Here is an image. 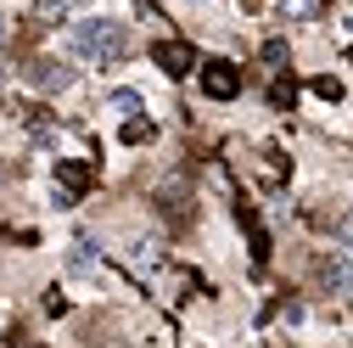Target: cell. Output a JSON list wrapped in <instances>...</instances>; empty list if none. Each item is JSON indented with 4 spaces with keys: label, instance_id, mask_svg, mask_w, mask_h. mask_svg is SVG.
<instances>
[{
    "label": "cell",
    "instance_id": "5b68a950",
    "mask_svg": "<svg viewBox=\"0 0 353 348\" xmlns=\"http://www.w3.org/2000/svg\"><path fill=\"white\" fill-rule=\"evenodd\" d=\"M28 84H34V90H68V84H73V68H62V62H34V68H28Z\"/></svg>",
    "mask_w": 353,
    "mask_h": 348
},
{
    "label": "cell",
    "instance_id": "52a82bcc",
    "mask_svg": "<svg viewBox=\"0 0 353 348\" xmlns=\"http://www.w3.org/2000/svg\"><path fill=\"white\" fill-rule=\"evenodd\" d=\"M34 12L46 17V23H73L84 12V0H34Z\"/></svg>",
    "mask_w": 353,
    "mask_h": 348
},
{
    "label": "cell",
    "instance_id": "9c48e42d",
    "mask_svg": "<svg viewBox=\"0 0 353 348\" xmlns=\"http://www.w3.org/2000/svg\"><path fill=\"white\" fill-rule=\"evenodd\" d=\"M325 12V0H281V17L286 23H308V17H320Z\"/></svg>",
    "mask_w": 353,
    "mask_h": 348
},
{
    "label": "cell",
    "instance_id": "ba28073f",
    "mask_svg": "<svg viewBox=\"0 0 353 348\" xmlns=\"http://www.w3.org/2000/svg\"><path fill=\"white\" fill-rule=\"evenodd\" d=\"M107 113H112V118H123V124H135L141 96H135V90H112V96H107Z\"/></svg>",
    "mask_w": 353,
    "mask_h": 348
},
{
    "label": "cell",
    "instance_id": "30bf717a",
    "mask_svg": "<svg viewBox=\"0 0 353 348\" xmlns=\"http://www.w3.org/2000/svg\"><path fill=\"white\" fill-rule=\"evenodd\" d=\"M96 270V247L90 242H73V253H68V276H90Z\"/></svg>",
    "mask_w": 353,
    "mask_h": 348
},
{
    "label": "cell",
    "instance_id": "4fadbf2b",
    "mask_svg": "<svg viewBox=\"0 0 353 348\" xmlns=\"http://www.w3.org/2000/svg\"><path fill=\"white\" fill-rule=\"evenodd\" d=\"M202 6H208V0H202Z\"/></svg>",
    "mask_w": 353,
    "mask_h": 348
},
{
    "label": "cell",
    "instance_id": "8992f818",
    "mask_svg": "<svg viewBox=\"0 0 353 348\" xmlns=\"http://www.w3.org/2000/svg\"><path fill=\"white\" fill-rule=\"evenodd\" d=\"M129 264H135V270H157L163 264V247H157V236H129Z\"/></svg>",
    "mask_w": 353,
    "mask_h": 348
},
{
    "label": "cell",
    "instance_id": "277c9868",
    "mask_svg": "<svg viewBox=\"0 0 353 348\" xmlns=\"http://www.w3.org/2000/svg\"><path fill=\"white\" fill-rule=\"evenodd\" d=\"M152 62H157L163 73L180 79V73H191V68H196V51H191V46H180V39H163V46H152Z\"/></svg>",
    "mask_w": 353,
    "mask_h": 348
},
{
    "label": "cell",
    "instance_id": "6da1fadb",
    "mask_svg": "<svg viewBox=\"0 0 353 348\" xmlns=\"http://www.w3.org/2000/svg\"><path fill=\"white\" fill-rule=\"evenodd\" d=\"M129 51V28L112 17H73L68 28V57H90V62H118Z\"/></svg>",
    "mask_w": 353,
    "mask_h": 348
},
{
    "label": "cell",
    "instance_id": "7a4b0ae2",
    "mask_svg": "<svg viewBox=\"0 0 353 348\" xmlns=\"http://www.w3.org/2000/svg\"><path fill=\"white\" fill-rule=\"evenodd\" d=\"M314 276H320L325 292H353V258L347 253H325L320 264H314Z\"/></svg>",
    "mask_w": 353,
    "mask_h": 348
},
{
    "label": "cell",
    "instance_id": "7c38bea8",
    "mask_svg": "<svg viewBox=\"0 0 353 348\" xmlns=\"http://www.w3.org/2000/svg\"><path fill=\"white\" fill-rule=\"evenodd\" d=\"M6 34H12V28H6V12H0V46H6Z\"/></svg>",
    "mask_w": 353,
    "mask_h": 348
},
{
    "label": "cell",
    "instance_id": "8fae6325",
    "mask_svg": "<svg viewBox=\"0 0 353 348\" xmlns=\"http://www.w3.org/2000/svg\"><path fill=\"white\" fill-rule=\"evenodd\" d=\"M314 96H325V102H336V96H342V84H336V79H314Z\"/></svg>",
    "mask_w": 353,
    "mask_h": 348
},
{
    "label": "cell",
    "instance_id": "3957f363",
    "mask_svg": "<svg viewBox=\"0 0 353 348\" xmlns=\"http://www.w3.org/2000/svg\"><path fill=\"white\" fill-rule=\"evenodd\" d=\"M202 90H208L213 102H230V96L241 90V73H236L230 62H208V68H202Z\"/></svg>",
    "mask_w": 353,
    "mask_h": 348
}]
</instances>
